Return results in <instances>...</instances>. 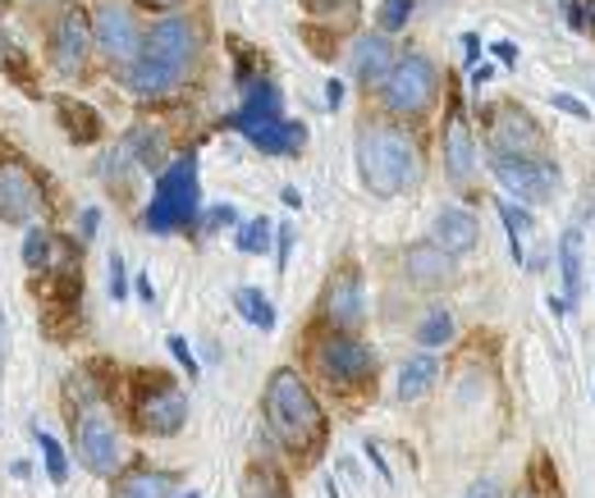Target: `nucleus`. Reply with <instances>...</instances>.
Returning <instances> with one entry per match:
<instances>
[{"mask_svg": "<svg viewBox=\"0 0 595 498\" xmlns=\"http://www.w3.org/2000/svg\"><path fill=\"white\" fill-rule=\"evenodd\" d=\"M262 421L279 439V449H289L298 458H312L325 443V430H330L325 407L317 403L312 384H307L294 366L271 371V380L262 389Z\"/></svg>", "mask_w": 595, "mask_h": 498, "instance_id": "1", "label": "nucleus"}, {"mask_svg": "<svg viewBox=\"0 0 595 498\" xmlns=\"http://www.w3.org/2000/svg\"><path fill=\"white\" fill-rule=\"evenodd\" d=\"M357 170L371 197H399L426 178V155L403 124H367L357 134Z\"/></svg>", "mask_w": 595, "mask_h": 498, "instance_id": "2", "label": "nucleus"}, {"mask_svg": "<svg viewBox=\"0 0 595 498\" xmlns=\"http://www.w3.org/2000/svg\"><path fill=\"white\" fill-rule=\"evenodd\" d=\"M197 206H202V183H197V155L188 151L184 161H174L157 174V188L142 211V229L147 233H174L197 224Z\"/></svg>", "mask_w": 595, "mask_h": 498, "instance_id": "3", "label": "nucleus"}, {"mask_svg": "<svg viewBox=\"0 0 595 498\" xmlns=\"http://www.w3.org/2000/svg\"><path fill=\"white\" fill-rule=\"evenodd\" d=\"M380 106L399 115V119H417L439 101V65L426 56V50H403V56L390 65V73L376 83Z\"/></svg>", "mask_w": 595, "mask_h": 498, "instance_id": "4", "label": "nucleus"}, {"mask_svg": "<svg viewBox=\"0 0 595 498\" xmlns=\"http://www.w3.org/2000/svg\"><path fill=\"white\" fill-rule=\"evenodd\" d=\"M481 128H485V151L495 155H523V161H550V138L546 128L536 124V115L527 106H513V101H500V106L481 111Z\"/></svg>", "mask_w": 595, "mask_h": 498, "instance_id": "5", "label": "nucleus"}, {"mask_svg": "<svg viewBox=\"0 0 595 498\" xmlns=\"http://www.w3.org/2000/svg\"><path fill=\"white\" fill-rule=\"evenodd\" d=\"M188 426V393L170 375H142L134 389V430L151 439H170Z\"/></svg>", "mask_w": 595, "mask_h": 498, "instance_id": "6", "label": "nucleus"}, {"mask_svg": "<svg viewBox=\"0 0 595 498\" xmlns=\"http://www.w3.org/2000/svg\"><path fill=\"white\" fill-rule=\"evenodd\" d=\"M92 46H96L92 42V14L79 5V0H65V5L56 10V19H50V28H46L50 69L65 73V78H83Z\"/></svg>", "mask_w": 595, "mask_h": 498, "instance_id": "7", "label": "nucleus"}, {"mask_svg": "<svg viewBox=\"0 0 595 498\" xmlns=\"http://www.w3.org/2000/svg\"><path fill=\"white\" fill-rule=\"evenodd\" d=\"M73 426V458H79L92 476L101 480H115L119 476V466H124V443H119V430L106 412L96 407H83L79 412V421H69Z\"/></svg>", "mask_w": 595, "mask_h": 498, "instance_id": "8", "label": "nucleus"}, {"mask_svg": "<svg viewBox=\"0 0 595 498\" xmlns=\"http://www.w3.org/2000/svg\"><path fill=\"white\" fill-rule=\"evenodd\" d=\"M142 56L174 69L179 78H188L202 56V33L188 14H165L142 33Z\"/></svg>", "mask_w": 595, "mask_h": 498, "instance_id": "9", "label": "nucleus"}, {"mask_svg": "<svg viewBox=\"0 0 595 498\" xmlns=\"http://www.w3.org/2000/svg\"><path fill=\"white\" fill-rule=\"evenodd\" d=\"M485 165H490V174L500 178V188L517 206H546L559 193L554 161H523V155H495V151H485Z\"/></svg>", "mask_w": 595, "mask_h": 498, "instance_id": "10", "label": "nucleus"}, {"mask_svg": "<svg viewBox=\"0 0 595 498\" xmlns=\"http://www.w3.org/2000/svg\"><path fill=\"white\" fill-rule=\"evenodd\" d=\"M92 42H96V50H101V60H106V65L128 69V65L142 56L138 14L128 10L124 0H106V5H96V14H92Z\"/></svg>", "mask_w": 595, "mask_h": 498, "instance_id": "11", "label": "nucleus"}, {"mask_svg": "<svg viewBox=\"0 0 595 498\" xmlns=\"http://www.w3.org/2000/svg\"><path fill=\"white\" fill-rule=\"evenodd\" d=\"M312 357H317V366H321V375L334 380V384H344V389L367 384V380L376 375V352H371V344H367V338H357V334H348V329L325 334L321 344L312 348Z\"/></svg>", "mask_w": 595, "mask_h": 498, "instance_id": "12", "label": "nucleus"}, {"mask_svg": "<svg viewBox=\"0 0 595 498\" xmlns=\"http://www.w3.org/2000/svg\"><path fill=\"white\" fill-rule=\"evenodd\" d=\"M42 211V183L23 155H0V220L33 224Z\"/></svg>", "mask_w": 595, "mask_h": 498, "instance_id": "13", "label": "nucleus"}, {"mask_svg": "<svg viewBox=\"0 0 595 498\" xmlns=\"http://www.w3.org/2000/svg\"><path fill=\"white\" fill-rule=\"evenodd\" d=\"M439 161H445V174H449L454 188H468V183L477 178L481 151H477V134H472V124H468V115H462L458 101H454L449 115H445V134H439Z\"/></svg>", "mask_w": 595, "mask_h": 498, "instance_id": "14", "label": "nucleus"}, {"mask_svg": "<svg viewBox=\"0 0 595 498\" xmlns=\"http://www.w3.org/2000/svg\"><path fill=\"white\" fill-rule=\"evenodd\" d=\"M229 128H239V134L256 147V151H266V155H298L302 142H307V124L298 119H284V115H243L234 111L229 115Z\"/></svg>", "mask_w": 595, "mask_h": 498, "instance_id": "15", "label": "nucleus"}, {"mask_svg": "<svg viewBox=\"0 0 595 498\" xmlns=\"http://www.w3.org/2000/svg\"><path fill=\"white\" fill-rule=\"evenodd\" d=\"M362 311H367V288H362V270L353 266H340L330 275L325 283V293H321V316L330 325H340V329H353L362 321Z\"/></svg>", "mask_w": 595, "mask_h": 498, "instance_id": "16", "label": "nucleus"}, {"mask_svg": "<svg viewBox=\"0 0 595 498\" xmlns=\"http://www.w3.org/2000/svg\"><path fill=\"white\" fill-rule=\"evenodd\" d=\"M454 260L458 256H449L439 243L422 239V243H408L403 247V275L417 283V288H426V293H435V288H449L454 283V275H458Z\"/></svg>", "mask_w": 595, "mask_h": 498, "instance_id": "17", "label": "nucleus"}, {"mask_svg": "<svg viewBox=\"0 0 595 498\" xmlns=\"http://www.w3.org/2000/svg\"><path fill=\"white\" fill-rule=\"evenodd\" d=\"M399 60V50H394V42H390V33H362L357 42H353V50H348V69H353V78L362 88H376L385 73H390V65Z\"/></svg>", "mask_w": 595, "mask_h": 498, "instance_id": "18", "label": "nucleus"}, {"mask_svg": "<svg viewBox=\"0 0 595 498\" xmlns=\"http://www.w3.org/2000/svg\"><path fill=\"white\" fill-rule=\"evenodd\" d=\"M431 243H439L449 256H468L481 243V224L472 211H462V206H439V216L431 224Z\"/></svg>", "mask_w": 595, "mask_h": 498, "instance_id": "19", "label": "nucleus"}, {"mask_svg": "<svg viewBox=\"0 0 595 498\" xmlns=\"http://www.w3.org/2000/svg\"><path fill=\"white\" fill-rule=\"evenodd\" d=\"M179 485L174 471H161V466H138V471H128V476L115 480V498H170Z\"/></svg>", "mask_w": 595, "mask_h": 498, "instance_id": "20", "label": "nucleus"}, {"mask_svg": "<svg viewBox=\"0 0 595 498\" xmlns=\"http://www.w3.org/2000/svg\"><path fill=\"white\" fill-rule=\"evenodd\" d=\"M179 83H184V78H179L174 69L147 60V56H138L134 65L124 69V88L134 92V96H165V92H174Z\"/></svg>", "mask_w": 595, "mask_h": 498, "instance_id": "21", "label": "nucleus"}, {"mask_svg": "<svg viewBox=\"0 0 595 498\" xmlns=\"http://www.w3.org/2000/svg\"><path fill=\"white\" fill-rule=\"evenodd\" d=\"M435 380H439V361H435L431 352L408 357L403 371H399V403H417V398H426Z\"/></svg>", "mask_w": 595, "mask_h": 498, "instance_id": "22", "label": "nucleus"}, {"mask_svg": "<svg viewBox=\"0 0 595 498\" xmlns=\"http://www.w3.org/2000/svg\"><path fill=\"white\" fill-rule=\"evenodd\" d=\"M582 229H568L563 239H559V266H563V302L568 306H577L582 302Z\"/></svg>", "mask_w": 595, "mask_h": 498, "instance_id": "23", "label": "nucleus"}, {"mask_svg": "<svg viewBox=\"0 0 595 498\" xmlns=\"http://www.w3.org/2000/svg\"><path fill=\"white\" fill-rule=\"evenodd\" d=\"M124 147H128V155H134V165H142L147 174H161L165 170V134H161L157 124L134 128Z\"/></svg>", "mask_w": 595, "mask_h": 498, "instance_id": "24", "label": "nucleus"}, {"mask_svg": "<svg viewBox=\"0 0 595 498\" xmlns=\"http://www.w3.org/2000/svg\"><path fill=\"white\" fill-rule=\"evenodd\" d=\"M56 111H60L65 134H69L73 142H79V147H92V142L101 138V115H96L92 106H83V101L60 96V101H56Z\"/></svg>", "mask_w": 595, "mask_h": 498, "instance_id": "25", "label": "nucleus"}, {"mask_svg": "<svg viewBox=\"0 0 595 498\" xmlns=\"http://www.w3.org/2000/svg\"><path fill=\"white\" fill-rule=\"evenodd\" d=\"M454 338H458L454 311H445V306H431L426 316H422V325H417V344L431 352V348H449Z\"/></svg>", "mask_w": 595, "mask_h": 498, "instance_id": "26", "label": "nucleus"}, {"mask_svg": "<svg viewBox=\"0 0 595 498\" xmlns=\"http://www.w3.org/2000/svg\"><path fill=\"white\" fill-rule=\"evenodd\" d=\"M234 311H239L248 325H256V329H275V306H271V298L262 293V288H239V293H234Z\"/></svg>", "mask_w": 595, "mask_h": 498, "instance_id": "27", "label": "nucleus"}, {"mask_svg": "<svg viewBox=\"0 0 595 498\" xmlns=\"http://www.w3.org/2000/svg\"><path fill=\"white\" fill-rule=\"evenodd\" d=\"M271 239H275V220H271V216H256V220H239V233H234L239 252H248V256H262V252L271 247Z\"/></svg>", "mask_w": 595, "mask_h": 498, "instance_id": "28", "label": "nucleus"}, {"mask_svg": "<svg viewBox=\"0 0 595 498\" xmlns=\"http://www.w3.org/2000/svg\"><path fill=\"white\" fill-rule=\"evenodd\" d=\"M422 5H417V0H380V10H376V28L380 33H403L408 28V23H412V14H417Z\"/></svg>", "mask_w": 595, "mask_h": 498, "instance_id": "29", "label": "nucleus"}, {"mask_svg": "<svg viewBox=\"0 0 595 498\" xmlns=\"http://www.w3.org/2000/svg\"><path fill=\"white\" fill-rule=\"evenodd\" d=\"M248 498H294V494L275 466H252L248 471Z\"/></svg>", "mask_w": 595, "mask_h": 498, "instance_id": "30", "label": "nucleus"}, {"mask_svg": "<svg viewBox=\"0 0 595 498\" xmlns=\"http://www.w3.org/2000/svg\"><path fill=\"white\" fill-rule=\"evenodd\" d=\"M37 449H42V458H46V476H50V485H65V480H69V458H65V443H60L56 435L37 430Z\"/></svg>", "mask_w": 595, "mask_h": 498, "instance_id": "31", "label": "nucleus"}, {"mask_svg": "<svg viewBox=\"0 0 595 498\" xmlns=\"http://www.w3.org/2000/svg\"><path fill=\"white\" fill-rule=\"evenodd\" d=\"M500 220H504V233H508L513 260H527V256H523V233L531 229V216H527V206H508V201H500Z\"/></svg>", "mask_w": 595, "mask_h": 498, "instance_id": "32", "label": "nucleus"}, {"mask_svg": "<svg viewBox=\"0 0 595 498\" xmlns=\"http://www.w3.org/2000/svg\"><path fill=\"white\" fill-rule=\"evenodd\" d=\"M106 288H111V302H128V270H124V256H119V252H111Z\"/></svg>", "mask_w": 595, "mask_h": 498, "instance_id": "33", "label": "nucleus"}, {"mask_svg": "<svg viewBox=\"0 0 595 498\" xmlns=\"http://www.w3.org/2000/svg\"><path fill=\"white\" fill-rule=\"evenodd\" d=\"M165 348H170V357H174L179 366H184V375H188V380H197V375H202V366H197L193 348L184 344V334H170V338H165Z\"/></svg>", "mask_w": 595, "mask_h": 498, "instance_id": "34", "label": "nucleus"}, {"mask_svg": "<svg viewBox=\"0 0 595 498\" xmlns=\"http://www.w3.org/2000/svg\"><path fill=\"white\" fill-rule=\"evenodd\" d=\"M298 5H302L307 14H317V19H330L334 10H340V19H353L357 0H298Z\"/></svg>", "mask_w": 595, "mask_h": 498, "instance_id": "35", "label": "nucleus"}, {"mask_svg": "<svg viewBox=\"0 0 595 498\" xmlns=\"http://www.w3.org/2000/svg\"><path fill=\"white\" fill-rule=\"evenodd\" d=\"M568 23L595 37V0H568Z\"/></svg>", "mask_w": 595, "mask_h": 498, "instance_id": "36", "label": "nucleus"}, {"mask_svg": "<svg viewBox=\"0 0 595 498\" xmlns=\"http://www.w3.org/2000/svg\"><path fill=\"white\" fill-rule=\"evenodd\" d=\"M239 220H243V216H239V206L220 201L216 211H206V224H202V229H206V233H216V229H239Z\"/></svg>", "mask_w": 595, "mask_h": 498, "instance_id": "37", "label": "nucleus"}, {"mask_svg": "<svg viewBox=\"0 0 595 498\" xmlns=\"http://www.w3.org/2000/svg\"><path fill=\"white\" fill-rule=\"evenodd\" d=\"M289 256H294V229L289 224H275V270L279 275L289 270Z\"/></svg>", "mask_w": 595, "mask_h": 498, "instance_id": "38", "label": "nucleus"}, {"mask_svg": "<svg viewBox=\"0 0 595 498\" xmlns=\"http://www.w3.org/2000/svg\"><path fill=\"white\" fill-rule=\"evenodd\" d=\"M550 106H554V111H563V115H573V119H586V101L568 96V92H554V96H550Z\"/></svg>", "mask_w": 595, "mask_h": 498, "instance_id": "39", "label": "nucleus"}, {"mask_svg": "<svg viewBox=\"0 0 595 498\" xmlns=\"http://www.w3.org/2000/svg\"><path fill=\"white\" fill-rule=\"evenodd\" d=\"M481 50H485V42H481L477 33H462V60L477 65V60H481Z\"/></svg>", "mask_w": 595, "mask_h": 498, "instance_id": "40", "label": "nucleus"}, {"mask_svg": "<svg viewBox=\"0 0 595 498\" xmlns=\"http://www.w3.org/2000/svg\"><path fill=\"white\" fill-rule=\"evenodd\" d=\"M96 229H101V211H96V206H88V211L79 216V233H83V239H96Z\"/></svg>", "mask_w": 595, "mask_h": 498, "instance_id": "41", "label": "nucleus"}, {"mask_svg": "<svg viewBox=\"0 0 595 498\" xmlns=\"http://www.w3.org/2000/svg\"><path fill=\"white\" fill-rule=\"evenodd\" d=\"M462 498H504V489H500V480H477Z\"/></svg>", "mask_w": 595, "mask_h": 498, "instance_id": "42", "label": "nucleus"}, {"mask_svg": "<svg viewBox=\"0 0 595 498\" xmlns=\"http://www.w3.org/2000/svg\"><path fill=\"white\" fill-rule=\"evenodd\" d=\"M134 293H138V302H147V306H157V283H151L147 275H138V279H134Z\"/></svg>", "mask_w": 595, "mask_h": 498, "instance_id": "43", "label": "nucleus"}, {"mask_svg": "<svg viewBox=\"0 0 595 498\" xmlns=\"http://www.w3.org/2000/svg\"><path fill=\"white\" fill-rule=\"evenodd\" d=\"M490 50H495L500 65H517V42H490Z\"/></svg>", "mask_w": 595, "mask_h": 498, "instance_id": "44", "label": "nucleus"}, {"mask_svg": "<svg viewBox=\"0 0 595 498\" xmlns=\"http://www.w3.org/2000/svg\"><path fill=\"white\" fill-rule=\"evenodd\" d=\"M367 458H371V466H376V476H380L385 485H390L394 476H390V466H385V458H380V449H376V443H371V439H367Z\"/></svg>", "mask_w": 595, "mask_h": 498, "instance_id": "45", "label": "nucleus"}, {"mask_svg": "<svg viewBox=\"0 0 595 498\" xmlns=\"http://www.w3.org/2000/svg\"><path fill=\"white\" fill-rule=\"evenodd\" d=\"M134 5H147V10H161V14H174L184 0H134Z\"/></svg>", "mask_w": 595, "mask_h": 498, "instance_id": "46", "label": "nucleus"}, {"mask_svg": "<svg viewBox=\"0 0 595 498\" xmlns=\"http://www.w3.org/2000/svg\"><path fill=\"white\" fill-rule=\"evenodd\" d=\"M325 101H330V106H340V101H344V83H340V78H330V83H325Z\"/></svg>", "mask_w": 595, "mask_h": 498, "instance_id": "47", "label": "nucleus"}, {"mask_svg": "<svg viewBox=\"0 0 595 498\" xmlns=\"http://www.w3.org/2000/svg\"><path fill=\"white\" fill-rule=\"evenodd\" d=\"M495 78V65H472V83L481 88V83H490Z\"/></svg>", "mask_w": 595, "mask_h": 498, "instance_id": "48", "label": "nucleus"}, {"mask_svg": "<svg viewBox=\"0 0 595 498\" xmlns=\"http://www.w3.org/2000/svg\"><path fill=\"white\" fill-rule=\"evenodd\" d=\"M279 197H284V206H302V193H298V188H284Z\"/></svg>", "mask_w": 595, "mask_h": 498, "instance_id": "49", "label": "nucleus"}, {"mask_svg": "<svg viewBox=\"0 0 595 498\" xmlns=\"http://www.w3.org/2000/svg\"><path fill=\"white\" fill-rule=\"evenodd\" d=\"M417 5H426V10H445V5H454V0H417Z\"/></svg>", "mask_w": 595, "mask_h": 498, "instance_id": "50", "label": "nucleus"}, {"mask_svg": "<svg viewBox=\"0 0 595 498\" xmlns=\"http://www.w3.org/2000/svg\"><path fill=\"white\" fill-rule=\"evenodd\" d=\"M0 361H5V316H0Z\"/></svg>", "mask_w": 595, "mask_h": 498, "instance_id": "51", "label": "nucleus"}, {"mask_svg": "<svg viewBox=\"0 0 595 498\" xmlns=\"http://www.w3.org/2000/svg\"><path fill=\"white\" fill-rule=\"evenodd\" d=\"M184 498H202V494H184Z\"/></svg>", "mask_w": 595, "mask_h": 498, "instance_id": "52", "label": "nucleus"}, {"mask_svg": "<svg viewBox=\"0 0 595 498\" xmlns=\"http://www.w3.org/2000/svg\"><path fill=\"white\" fill-rule=\"evenodd\" d=\"M0 46H5V33H0Z\"/></svg>", "mask_w": 595, "mask_h": 498, "instance_id": "53", "label": "nucleus"}, {"mask_svg": "<svg viewBox=\"0 0 595 498\" xmlns=\"http://www.w3.org/2000/svg\"><path fill=\"white\" fill-rule=\"evenodd\" d=\"M0 5H10V0H0Z\"/></svg>", "mask_w": 595, "mask_h": 498, "instance_id": "54", "label": "nucleus"}]
</instances>
